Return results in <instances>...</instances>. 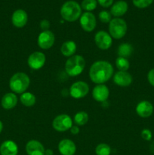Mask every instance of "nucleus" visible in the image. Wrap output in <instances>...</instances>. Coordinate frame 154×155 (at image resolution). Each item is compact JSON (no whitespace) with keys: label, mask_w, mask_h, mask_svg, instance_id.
<instances>
[{"label":"nucleus","mask_w":154,"mask_h":155,"mask_svg":"<svg viewBox=\"0 0 154 155\" xmlns=\"http://www.w3.org/2000/svg\"><path fill=\"white\" fill-rule=\"evenodd\" d=\"M113 75V68L106 61H98L91 66L89 77L96 84H104L110 80Z\"/></svg>","instance_id":"obj_1"},{"label":"nucleus","mask_w":154,"mask_h":155,"mask_svg":"<svg viewBox=\"0 0 154 155\" xmlns=\"http://www.w3.org/2000/svg\"><path fill=\"white\" fill-rule=\"evenodd\" d=\"M60 15L68 22L77 21L82 15V8L76 2L69 0L63 3L60 8Z\"/></svg>","instance_id":"obj_2"},{"label":"nucleus","mask_w":154,"mask_h":155,"mask_svg":"<svg viewBox=\"0 0 154 155\" xmlns=\"http://www.w3.org/2000/svg\"><path fill=\"white\" fill-rule=\"evenodd\" d=\"M30 84V79L27 74L18 72L14 74L9 81V87L14 93L22 94L27 91Z\"/></svg>","instance_id":"obj_3"},{"label":"nucleus","mask_w":154,"mask_h":155,"mask_svg":"<svg viewBox=\"0 0 154 155\" xmlns=\"http://www.w3.org/2000/svg\"><path fill=\"white\" fill-rule=\"evenodd\" d=\"M85 67L84 58L79 54L72 55L65 63V71L70 77H76L81 74Z\"/></svg>","instance_id":"obj_4"},{"label":"nucleus","mask_w":154,"mask_h":155,"mask_svg":"<svg viewBox=\"0 0 154 155\" xmlns=\"http://www.w3.org/2000/svg\"><path fill=\"white\" fill-rule=\"evenodd\" d=\"M127 24L123 19L119 18H113L109 24V31L112 38L116 39H122L127 33Z\"/></svg>","instance_id":"obj_5"},{"label":"nucleus","mask_w":154,"mask_h":155,"mask_svg":"<svg viewBox=\"0 0 154 155\" xmlns=\"http://www.w3.org/2000/svg\"><path fill=\"white\" fill-rule=\"evenodd\" d=\"M52 127L56 131L65 132L72 127V120L67 114H60L56 117L52 122Z\"/></svg>","instance_id":"obj_6"},{"label":"nucleus","mask_w":154,"mask_h":155,"mask_svg":"<svg viewBox=\"0 0 154 155\" xmlns=\"http://www.w3.org/2000/svg\"><path fill=\"white\" fill-rule=\"evenodd\" d=\"M89 92V86L87 83L83 81L75 82L69 89V95L75 99L85 97Z\"/></svg>","instance_id":"obj_7"},{"label":"nucleus","mask_w":154,"mask_h":155,"mask_svg":"<svg viewBox=\"0 0 154 155\" xmlns=\"http://www.w3.org/2000/svg\"><path fill=\"white\" fill-rule=\"evenodd\" d=\"M95 42L98 48L101 50H107L111 47L113 39L111 36L104 30L98 31L95 34Z\"/></svg>","instance_id":"obj_8"},{"label":"nucleus","mask_w":154,"mask_h":155,"mask_svg":"<svg viewBox=\"0 0 154 155\" xmlns=\"http://www.w3.org/2000/svg\"><path fill=\"white\" fill-rule=\"evenodd\" d=\"M55 37L54 33L50 30H45L39 33L38 36V45L42 49H49L54 44Z\"/></svg>","instance_id":"obj_9"},{"label":"nucleus","mask_w":154,"mask_h":155,"mask_svg":"<svg viewBox=\"0 0 154 155\" xmlns=\"http://www.w3.org/2000/svg\"><path fill=\"white\" fill-rule=\"evenodd\" d=\"M46 61L45 54L41 51H35L29 56L27 64L29 67L33 70H39L44 66Z\"/></svg>","instance_id":"obj_10"},{"label":"nucleus","mask_w":154,"mask_h":155,"mask_svg":"<svg viewBox=\"0 0 154 155\" xmlns=\"http://www.w3.org/2000/svg\"><path fill=\"white\" fill-rule=\"evenodd\" d=\"M96 18L91 12H86L80 17V25L85 31L92 32L96 27Z\"/></svg>","instance_id":"obj_11"},{"label":"nucleus","mask_w":154,"mask_h":155,"mask_svg":"<svg viewBox=\"0 0 154 155\" xmlns=\"http://www.w3.org/2000/svg\"><path fill=\"white\" fill-rule=\"evenodd\" d=\"M110 95L108 87L104 84H98L95 86L92 91V96L95 101L98 102H104L107 101Z\"/></svg>","instance_id":"obj_12"},{"label":"nucleus","mask_w":154,"mask_h":155,"mask_svg":"<svg viewBox=\"0 0 154 155\" xmlns=\"http://www.w3.org/2000/svg\"><path fill=\"white\" fill-rule=\"evenodd\" d=\"M132 77L127 71H118L114 74L113 81L117 86L121 87L129 86L132 83Z\"/></svg>","instance_id":"obj_13"},{"label":"nucleus","mask_w":154,"mask_h":155,"mask_svg":"<svg viewBox=\"0 0 154 155\" xmlns=\"http://www.w3.org/2000/svg\"><path fill=\"white\" fill-rule=\"evenodd\" d=\"M28 21L27 13L23 9H18L13 13L11 17V22L14 27L18 28L24 27Z\"/></svg>","instance_id":"obj_14"},{"label":"nucleus","mask_w":154,"mask_h":155,"mask_svg":"<svg viewBox=\"0 0 154 155\" xmlns=\"http://www.w3.org/2000/svg\"><path fill=\"white\" fill-rule=\"evenodd\" d=\"M58 151L61 155H74L76 151V146L72 140L64 139L59 142Z\"/></svg>","instance_id":"obj_15"},{"label":"nucleus","mask_w":154,"mask_h":155,"mask_svg":"<svg viewBox=\"0 0 154 155\" xmlns=\"http://www.w3.org/2000/svg\"><path fill=\"white\" fill-rule=\"evenodd\" d=\"M26 151L28 155H45L43 145L37 140H30L26 145Z\"/></svg>","instance_id":"obj_16"},{"label":"nucleus","mask_w":154,"mask_h":155,"mask_svg":"<svg viewBox=\"0 0 154 155\" xmlns=\"http://www.w3.org/2000/svg\"><path fill=\"white\" fill-rule=\"evenodd\" d=\"M136 113L140 117H149L153 113V106L149 101H142L136 106Z\"/></svg>","instance_id":"obj_17"},{"label":"nucleus","mask_w":154,"mask_h":155,"mask_svg":"<svg viewBox=\"0 0 154 155\" xmlns=\"http://www.w3.org/2000/svg\"><path fill=\"white\" fill-rule=\"evenodd\" d=\"M18 145L13 141H5L0 145V154L1 155H18Z\"/></svg>","instance_id":"obj_18"},{"label":"nucleus","mask_w":154,"mask_h":155,"mask_svg":"<svg viewBox=\"0 0 154 155\" xmlns=\"http://www.w3.org/2000/svg\"><path fill=\"white\" fill-rule=\"evenodd\" d=\"M128 8V3L125 1H120L116 2V3L112 5L111 9H110V13L112 15L116 18H119V17L125 15L127 12Z\"/></svg>","instance_id":"obj_19"},{"label":"nucleus","mask_w":154,"mask_h":155,"mask_svg":"<svg viewBox=\"0 0 154 155\" xmlns=\"http://www.w3.org/2000/svg\"><path fill=\"white\" fill-rule=\"evenodd\" d=\"M1 104L3 108L5 110L13 109L18 104V97L14 93H12V92L6 93L2 98Z\"/></svg>","instance_id":"obj_20"},{"label":"nucleus","mask_w":154,"mask_h":155,"mask_svg":"<svg viewBox=\"0 0 154 155\" xmlns=\"http://www.w3.org/2000/svg\"><path fill=\"white\" fill-rule=\"evenodd\" d=\"M77 46L75 42L72 40H69L63 42L60 48V51L65 57H71V56L74 55Z\"/></svg>","instance_id":"obj_21"},{"label":"nucleus","mask_w":154,"mask_h":155,"mask_svg":"<svg viewBox=\"0 0 154 155\" xmlns=\"http://www.w3.org/2000/svg\"><path fill=\"white\" fill-rule=\"evenodd\" d=\"M21 102L26 107H32L36 104V96L31 92H24L21 95Z\"/></svg>","instance_id":"obj_22"},{"label":"nucleus","mask_w":154,"mask_h":155,"mask_svg":"<svg viewBox=\"0 0 154 155\" xmlns=\"http://www.w3.org/2000/svg\"><path fill=\"white\" fill-rule=\"evenodd\" d=\"M119 57L128 58L131 56L133 52V47L128 43H122L119 46L117 50Z\"/></svg>","instance_id":"obj_23"},{"label":"nucleus","mask_w":154,"mask_h":155,"mask_svg":"<svg viewBox=\"0 0 154 155\" xmlns=\"http://www.w3.org/2000/svg\"><path fill=\"white\" fill-rule=\"evenodd\" d=\"M89 117L86 112L79 111L74 116V122L78 126H84L88 121Z\"/></svg>","instance_id":"obj_24"},{"label":"nucleus","mask_w":154,"mask_h":155,"mask_svg":"<svg viewBox=\"0 0 154 155\" xmlns=\"http://www.w3.org/2000/svg\"><path fill=\"white\" fill-rule=\"evenodd\" d=\"M116 65L119 71H127L130 67L129 61L125 58L122 57H118L116 58Z\"/></svg>","instance_id":"obj_25"},{"label":"nucleus","mask_w":154,"mask_h":155,"mask_svg":"<svg viewBox=\"0 0 154 155\" xmlns=\"http://www.w3.org/2000/svg\"><path fill=\"white\" fill-rule=\"evenodd\" d=\"M95 153L97 155H110L111 148L106 143H101L95 148Z\"/></svg>","instance_id":"obj_26"},{"label":"nucleus","mask_w":154,"mask_h":155,"mask_svg":"<svg viewBox=\"0 0 154 155\" xmlns=\"http://www.w3.org/2000/svg\"><path fill=\"white\" fill-rule=\"evenodd\" d=\"M97 7V1L96 0H83L82 2L81 8L83 10L86 12H91L95 10Z\"/></svg>","instance_id":"obj_27"},{"label":"nucleus","mask_w":154,"mask_h":155,"mask_svg":"<svg viewBox=\"0 0 154 155\" xmlns=\"http://www.w3.org/2000/svg\"><path fill=\"white\" fill-rule=\"evenodd\" d=\"M132 2L135 7L139 8H144L150 5L153 0H132Z\"/></svg>","instance_id":"obj_28"},{"label":"nucleus","mask_w":154,"mask_h":155,"mask_svg":"<svg viewBox=\"0 0 154 155\" xmlns=\"http://www.w3.org/2000/svg\"><path fill=\"white\" fill-rule=\"evenodd\" d=\"M99 19L101 22L104 23V24H107L110 23L112 20V15L110 12H107V11H102L99 13Z\"/></svg>","instance_id":"obj_29"},{"label":"nucleus","mask_w":154,"mask_h":155,"mask_svg":"<svg viewBox=\"0 0 154 155\" xmlns=\"http://www.w3.org/2000/svg\"><path fill=\"white\" fill-rule=\"evenodd\" d=\"M152 133L148 129H144V130H142L141 132V137L142 139H143L146 141H149L152 139Z\"/></svg>","instance_id":"obj_30"},{"label":"nucleus","mask_w":154,"mask_h":155,"mask_svg":"<svg viewBox=\"0 0 154 155\" xmlns=\"http://www.w3.org/2000/svg\"><path fill=\"white\" fill-rule=\"evenodd\" d=\"M50 27V22L48 20H42L40 22V28L42 29V31H45V30H49Z\"/></svg>","instance_id":"obj_31"},{"label":"nucleus","mask_w":154,"mask_h":155,"mask_svg":"<svg viewBox=\"0 0 154 155\" xmlns=\"http://www.w3.org/2000/svg\"><path fill=\"white\" fill-rule=\"evenodd\" d=\"M147 80L148 82L149 83V84H150L151 86H154V68L153 69H151L150 71L148 72Z\"/></svg>","instance_id":"obj_32"},{"label":"nucleus","mask_w":154,"mask_h":155,"mask_svg":"<svg viewBox=\"0 0 154 155\" xmlns=\"http://www.w3.org/2000/svg\"><path fill=\"white\" fill-rule=\"evenodd\" d=\"M98 3L104 8H108L113 5V0H98Z\"/></svg>","instance_id":"obj_33"},{"label":"nucleus","mask_w":154,"mask_h":155,"mask_svg":"<svg viewBox=\"0 0 154 155\" xmlns=\"http://www.w3.org/2000/svg\"><path fill=\"white\" fill-rule=\"evenodd\" d=\"M70 132L72 135H77L79 133V128L77 126H72L70 129Z\"/></svg>","instance_id":"obj_34"},{"label":"nucleus","mask_w":154,"mask_h":155,"mask_svg":"<svg viewBox=\"0 0 154 155\" xmlns=\"http://www.w3.org/2000/svg\"><path fill=\"white\" fill-rule=\"evenodd\" d=\"M53 154H54V153H53L52 150H51V149L45 150V155H53Z\"/></svg>","instance_id":"obj_35"},{"label":"nucleus","mask_w":154,"mask_h":155,"mask_svg":"<svg viewBox=\"0 0 154 155\" xmlns=\"http://www.w3.org/2000/svg\"><path fill=\"white\" fill-rule=\"evenodd\" d=\"M2 130H3V124L2 123V121L0 120V133H2Z\"/></svg>","instance_id":"obj_36"}]
</instances>
